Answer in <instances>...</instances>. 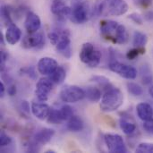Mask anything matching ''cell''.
<instances>
[{
	"label": "cell",
	"instance_id": "6da1fadb",
	"mask_svg": "<svg viewBox=\"0 0 153 153\" xmlns=\"http://www.w3.org/2000/svg\"><path fill=\"white\" fill-rule=\"evenodd\" d=\"M128 8L125 0H97L94 13L99 16H120L125 14Z\"/></svg>",
	"mask_w": 153,
	"mask_h": 153
},
{
	"label": "cell",
	"instance_id": "7a4b0ae2",
	"mask_svg": "<svg viewBox=\"0 0 153 153\" xmlns=\"http://www.w3.org/2000/svg\"><path fill=\"white\" fill-rule=\"evenodd\" d=\"M124 103V94L120 89L111 85L105 89L100 103V109L104 112H113L117 110Z\"/></svg>",
	"mask_w": 153,
	"mask_h": 153
},
{
	"label": "cell",
	"instance_id": "3957f363",
	"mask_svg": "<svg viewBox=\"0 0 153 153\" xmlns=\"http://www.w3.org/2000/svg\"><path fill=\"white\" fill-rule=\"evenodd\" d=\"M81 61L89 67H96L101 60V52L91 43L86 42L82 46L79 54Z\"/></svg>",
	"mask_w": 153,
	"mask_h": 153
},
{
	"label": "cell",
	"instance_id": "277c9868",
	"mask_svg": "<svg viewBox=\"0 0 153 153\" xmlns=\"http://www.w3.org/2000/svg\"><path fill=\"white\" fill-rule=\"evenodd\" d=\"M91 16V9L88 2H79L71 10L69 19L76 24L85 23Z\"/></svg>",
	"mask_w": 153,
	"mask_h": 153
},
{
	"label": "cell",
	"instance_id": "5b68a950",
	"mask_svg": "<svg viewBox=\"0 0 153 153\" xmlns=\"http://www.w3.org/2000/svg\"><path fill=\"white\" fill-rule=\"evenodd\" d=\"M59 97L65 103H75L85 98V91L76 85H65L60 91Z\"/></svg>",
	"mask_w": 153,
	"mask_h": 153
},
{
	"label": "cell",
	"instance_id": "8992f818",
	"mask_svg": "<svg viewBox=\"0 0 153 153\" xmlns=\"http://www.w3.org/2000/svg\"><path fill=\"white\" fill-rule=\"evenodd\" d=\"M104 142L111 153H126L127 148L123 137L117 134H107L104 135Z\"/></svg>",
	"mask_w": 153,
	"mask_h": 153
},
{
	"label": "cell",
	"instance_id": "52a82bcc",
	"mask_svg": "<svg viewBox=\"0 0 153 153\" xmlns=\"http://www.w3.org/2000/svg\"><path fill=\"white\" fill-rule=\"evenodd\" d=\"M109 69L117 74L118 75H120L123 78L128 79V80H134L137 77V70L132 66V65H128L117 61H113L110 62L109 65H108Z\"/></svg>",
	"mask_w": 153,
	"mask_h": 153
},
{
	"label": "cell",
	"instance_id": "ba28073f",
	"mask_svg": "<svg viewBox=\"0 0 153 153\" xmlns=\"http://www.w3.org/2000/svg\"><path fill=\"white\" fill-rule=\"evenodd\" d=\"M119 23L111 20H103L100 22V29L101 36L106 39L113 43L116 42V37L117 33Z\"/></svg>",
	"mask_w": 153,
	"mask_h": 153
},
{
	"label": "cell",
	"instance_id": "9c48e42d",
	"mask_svg": "<svg viewBox=\"0 0 153 153\" xmlns=\"http://www.w3.org/2000/svg\"><path fill=\"white\" fill-rule=\"evenodd\" d=\"M54 82L48 78H41L38 81L35 89V94L39 101H47L48 100L49 93L53 89Z\"/></svg>",
	"mask_w": 153,
	"mask_h": 153
},
{
	"label": "cell",
	"instance_id": "30bf717a",
	"mask_svg": "<svg viewBox=\"0 0 153 153\" xmlns=\"http://www.w3.org/2000/svg\"><path fill=\"white\" fill-rule=\"evenodd\" d=\"M70 44H71V39H70V32L68 31V30H60V39L56 46V50L59 51L65 57L70 58L72 55V49Z\"/></svg>",
	"mask_w": 153,
	"mask_h": 153
},
{
	"label": "cell",
	"instance_id": "8fae6325",
	"mask_svg": "<svg viewBox=\"0 0 153 153\" xmlns=\"http://www.w3.org/2000/svg\"><path fill=\"white\" fill-rule=\"evenodd\" d=\"M45 43V37L43 32L36 31L26 35L22 42V46L24 48H33L43 46Z\"/></svg>",
	"mask_w": 153,
	"mask_h": 153
},
{
	"label": "cell",
	"instance_id": "7c38bea8",
	"mask_svg": "<svg viewBox=\"0 0 153 153\" xmlns=\"http://www.w3.org/2000/svg\"><path fill=\"white\" fill-rule=\"evenodd\" d=\"M57 67H58V64H57L56 60H55L52 57H48V56L40 58L37 65L38 72L40 74L46 75V76L50 75Z\"/></svg>",
	"mask_w": 153,
	"mask_h": 153
},
{
	"label": "cell",
	"instance_id": "4fadbf2b",
	"mask_svg": "<svg viewBox=\"0 0 153 153\" xmlns=\"http://www.w3.org/2000/svg\"><path fill=\"white\" fill-rule=\"evenodd\" d=\"M50 8L52 13L61 20L70 17L72 8L67 6L63 0H53Z\"/></svg>",
	"mask_w": 153,
	"mask_h": 153
},
{
	"label": "cell",
	"instance_id": "5bb4252c",
	"mask_svg": "<svg viewBox=\"0 0 153 153\" xmlns=\"http://www.w3.org/2000/svg\"><path fill=\"white\" fill-rule=\"evenodd\" d=\"M24 27L29 33H33L39 30L41 27V21L39 15L33 12H28L24 21Z\"/></svg>",
	"mask_w": 153,
	"mask_h": 153
},
{
	"label": "cell",
	"instance_id": "9a60e30c",
	"mask_svg": "<svg viewBox=\"0 0 153 153\" xmlns=\"http://www.w3.org/2000/svg\"><path fill=\"white\" fill-rule=\"evenodd\" d=\"M31 112L33 116L39 119V120H45L48 118L49 113H50V108L48 104L41 102H32L31 103Z\"/></svg>",
	"mask_w": 153,
	"mask_h": 153
},
{
	"label": "cell",
	"instance_id": "2e32d148",
	"mask_svg": "<svg viewBox=\"0 0 153 153\" xmlns=\"http://www.w3.org/2000/svg\"><path fill=\"white\" fill-rule=\"evenodd\" d=\"M4 38L8 44L15 45L16 43H18L20 41L21 38H22V30L16 24H14L13 22L7 26V29H6L5 34H4Z\"/></svg>",
	"mask_w": 153,
	"mask_h": 153
},
{
	"label": "cell",
	"instance_id": "e0dca14e",
	"mask_svg": "<svg viewBox=\"0 0 153 153\" xmlns=\"http://www.w3.org/2000/svg\"><path fill=\"white\" fill-rule=\"evenodd\" d=\"M54 135H55V131L53 129L42 128L35 134L33 138H34V142L38 145H44L49 143Z\"/></svg>",
	"mask_w": 153,
	"mask_h": 153
},
{
	"label": "cell",
	"instance_id": "ac0fdd59",
	"mask_svg": "<svg viewBox=\"0 0 153 153\" xmlns=\"http://www.w3.org/2000/svg\"><path fill=\"white\" fill-rule=\"evenodd\" d=\"M136 112L139 118L143 122L153 118V108L149 103L142 102L138 104L136 107Z\"/></svg>",
	"mask_w": 153,
	"mask_h": 153
},
{
	"label": "cell",
	"instance_id": "d6986e66",
	"mask_svg": "<svg viewBox=\"0 0 153 153\" xmlns=\"http://www.w3.org/2000/svg\"><path fill=\"white\" fill-rule=\"evenodd\" d=\"M119 125H120V128L126 135H131L136 131V125L134 121L131 119V117L130 118L126 117H121L119 121Z\"/></svg>",
	"mask_w": 153,
	"mask_h": 153
},
{
	"label": "cell",
	"instance_id": "ffe728a7",
	"mask_svg": "<svg viewBox=\"0 0 153 153\" xmlns=\"http://www.w3.org/2000/svg\"><path fill=\"white\" fill-rule=\"evenodd\" d=\"M66 127L71 132H80L84 128V122L80 117L74 115L68 120Z\"/></svg>",
	"mask_w": 153,
	"mask_h": 153
},
{
	"label": "cell",
	"instance_id": "44dd1931",
	"mask_svg": "<svg viewBox=\"0 0 153 153\" xmlns=\"http://www.w3.org/2000/svg\"><path fill=\"white\" fill-rule=\"evenodd\" d=\"M84 91H85V98L92 103L99 102L102 98L101 91L97 87H88L86 90H84Z\"/></svg>",
	"mask_w": 153,
	"mask_h": 153
},
{
	"label": "cell",
	"instance_id": "7402d4cb",
	"mask_svg": "<svg viewBox=\"0 0 153 153\" xmlns=\"http://www.w3.org/2000/svg\"><path fill=\"white\" fill-rule=\"evenodd\" d=\"M142 82L144 85H150L153 82V74L149 65H143L140 68Z\"/></svg>",
	"mask_w": 153,
	"mask_h": 153
},
{
	"label": "cell",
	"instance_id": "603a6c76",
	"mask_svg": "<svg viewBox=\"0 0 153 153\" xmlns=\"http://www.w3.org/2000/svg\"><path fill=\"white\" fill-rule=\"evenodd\" d=\"M48 77L55 84H60V83H62L65 81V79L66 77V72H65V70L62 66L58 65V67L50 75H48Z\"/></svg>",
	"mask_w": 153,
	"mask_h": 153
},
{
	"label": "cell",
	"instance_id": "cb8c5ba5",
	"mask_svg": "<svg viewBox=\"0 0 153 153\" xmlns=\"http://www.w3.org/2000/svg\"><path fill=\"white\" fill-rule=\"evenodd\" d=\"M148 42V37L145 33L141 31H134V39L133 44L134 47L140 48V47H145V45Z\"/></svg>",
	"mask_w": 153,
	"mask_h": 153
},
{
	"label": "cell",
	"instance_id": "d4e9b609",
	"mask_svg": "<svg viewBox=\"0 0 153 153\" xmlns=\"http://www.w3.org/2000/svg\"><path fill=\"white\" fill-rule=\"evenodd\" d=\"M58 110V114L59 117L61 118V120L64 121H68L73 116H74V110L73 108L69 105H63Z\"/></svg>",
	"mask_w": 153,
	"mask_h": 153
},
{
	"label": "cell",
	"instance_id": "484cf974",
	"mask_svg": "<svg viewBox=\"0 0 153 153\" xmlns=\"http://www.w3.org/2000/svg\"><path fill=\"white\" fill-rule=\"evenodd\" d=\"M1 18L2 21L9 25L11 23H13V20H12V10L9 6L7 5H3L1 7Z\"/></svg>",
	"mask_w": 153,
	"mask_h": 153
},
{
	"label": "cell",
	"instance_id": "4316f807",
	"mask_svg": "<svg viewBox=\"0 0 153 153\" xmlns=\"http://www.w3.org/2000/svg\"><path fill=\"white\" fill-rule=\"evenodd\" d=\"M47 121L48 124H51V125H59L61 124L63 121L61 120L60 117H59V114H58V110L57 109H55V108H51L50 109V113L47 118Z\"/></svg>",
	"mask_w": 153,
	"mask_h": 153
},
{
	"label": "cell",
	"instance_id": "83f0119b",
	"mask_svg": "<svg viewBox=\"0 0 153 153\" xmlns=\"http://www.w3.org/2000/svg\"><path fill=\"white\" fill-rule=\"evenodd\" d=\"M126 85H127L128 92L131 93L132 95H134V96H141V95H143V88L139 84L132 82H127Z\"/></svg>",
	"mask_w": 153,
	"mask_h": 153
},
{
	"label": "cell",
	"instance_id": "f1b7e54d",
	"mask_svg": "<svg viewBox=\"0 0 153 153\" xmlns=\"http://www.w3.org/2000/svg\"><path fill=\"white\" fill-rule=\"evenodd\" d=\"M91 82H96V83H98L100 86H101L102 88H104V90L107 89L108 87H109V86L112 85V84L109 82V80H108L107 77H105V76L94 75V76H92V77L91 78Z\"/></svg>",
	"mask_w": 153,
	"mask_h": 153
},
{
	"label": "cell",
	"instance_id": "f546056e",
	"mask_svg": "<svg viewBox=\"0 0 153 153\" xmlns=\"http://www.w3.org/2000/svg\"><path fill=\"white\" fill-rule=\"evenodd\" d=\"M145 51H146V49H145L144 47H140V48L135 47L134 48L130 49V50L126 53V57H127V59H129V60H134V59H135L139 55H143V54H145Z\"/></svg>",
	"mask_w": 153,
	"mask_h": 153
},
{
	"label": "cell",
	"instance_id": "4dcf8cb0",
	"mask_svg": "<svg viewBox=\"0 0 153 153\" xmlns=\"http://www.w3.org/2000/svg\"><path fill=\"white\" fill-rule=\"evenodd\" d=\"M137 153H153V143H142L136 148Z\"/></svg>",
	"mask_w": 153,
	"mask_h": 153
},
{
	"label": "cell",
	"instance_id": "1f68e13d",
	"mask_svg": "<svg viewBox=\"0 0 153 153\" xmlns=\"http://www.w3.org/2000/svg\"><path fill=\"white\" fill-rule=\"evenodd\" d=\"M48 38H49V40L52 43V45H54L56 47L60 39V30H55L53 31H50L48 33Z\"/></svg>",
	"mask_w": 153,
	"mask_h": 153
},
{
	"label": "cell",
	"instance_id": "d6a6232c",
	"mask_svg": "<svg viewBox=\"0 0 153 153\" xmlns=\"http://www.w3.org/2000/svg\"><path fill=\"white\" fill-rule=\"evenodd\" d=\"M12 143V139L10 136H8L5 133L2 132L0 134V146L1 147H5L8 146Z\"/></svg>",
	"mask_w": 153,
	"mask_h": 153
},
{
	"label": "cell",
	"instance_id": "836d02e7",
	"mask_svg": "<svg viewBox=\"0 0 153 153\" xmlns=\"http://www.w3.org/2000/svg\"><path fill=\"white\" fill-rule=\"evenodd\" d=\"M128 18L130 20H132L134 23L138 24V25H142L143 23V19L142 17V15L138 13H132L128 15Z\"/></svg>",
	"mask_w": 153,
	"mask_h": 153
},
{
	"label": "cell",
	"instance_id": "e575fe53",
	"mask_svg": "<svg viewBox=\"0 0 153 153\" xmlns=\"http://www.w3.org/2000/svg\"><path fill=\"white\" fill-rule=\"evenodd\" d=\"M20 108L21 110L22 111V113L26 114V115H29L30 111L31 110V108H30V104L28 101L26 100H22L21 101V105H20Z\"/></svg>",
	"mask_w": 153,
	"mask_h": 153
},
{
	"label": "cell",
	"instance_id": "d590c367",
	"mask_svg": "<svg viewBox=\"0 0 153 153\" xmlns=\"http://www.w3.org/2000/svg\"><path fill=\"white\" fill-rule=\"evenodd\" d=\"M143 128L144 130L150 134H153V118L151 120H148V121H145L144 124H143Z\"/></svg>",
	"mask_w": 153,
	"mask_h": 153
},
{
	"label": "cell",
	"instance_id": "8d00e7d4",
	"mask_svg": "<svg viewBox=\"0 0 153 153\" xmlns=\"http://www.w3.org/2000/svg\"><path fill=\"white\" fill-rule=\"evenodd\" d=\"M7 54L5 53V51H1L0 53V59H1V70L4 71V65H5V62L7 60Z\"/></svg>",
	"mask_w": 153,
	"mask_h": 153
},
{
	"label": "cell",
	"instance_id": "74e56055",
	"mask_svg": "<svg viewBox=\"0 0 153 153\" xmlns=\"http://www.w3.org/2000/svg\"><path fill=\"white\" fill-rule=\"evenodd\" d=\"M140 6L143 8H148L152 4L153 0H137Z\"/></svg>",
	"mask_w": 153,
	"mask_h": 153
},
{
	"label": "cell",
	"instance_id": "f35d334b",
	"mask_svg": "<svg viewBox=\"0 0 153 153\" xmlns=\"http://www.w3.org/2000/svg\"><path fill=\"white\" fill-rule=\"evenodd\" d=\"M16 86L14 84H10L7 88V93L9 96H14L16 94Z\"/></svg>",
	"mask_w": 153,
	"mask_h": 153
},
{
	"label": "cell",
	"instance_id": "ab89813d",
	"mask_svg": "<svg viewBox=\"0 0 153 153\" xmlns=\"http://www.w3.org/2000/svg\"><path fill=\"white\" fill-rule=\"evenodd\" d=\"M25 71H26V74L30 78H32V79H35L36 78V73H35V68L34 67H29Z\"/></svg>",
	"mask_w": 153,
	"mask_h": 153
},
{
	"label": "cell",
	"instance_id": "60d3db41",
	"mask_svg": "<svg viewBox=\"0 0 153 153\" xmlns=\"http://www.w3.org/2000/svg\"><path fill=\"white\" fill-rule=\"evenodd\" d=\"M144 18L147 20V21H152L153 20V12H148V13H145V15H144Z\"/></svg>",
	"mask_w": 153,
	"mask_h": 153
},
{
	"label": "cell",
	"instance_id": "b9f144b4",
	"mask_svg": "<svg viewBox=\"0 0 153 153\" xmlns=\"http://www.w3.org/2000/svg\"><path fill=\"white\" fill-rule=\"evenodd\" d=\"M5 91V87H4V83L0 82V96L3 97Z\"/></svg>",
	"mask_w": 153,
	"mask_h": 153
},
{
	"label": "cell",
	"instance_id": "7bdbcfd3",
	"mask_svg": "<svg viewBox=\"0 0 153 153\" xmlns=\"http://www.w3.org/2000/svg\"><path fill=\"white\" fill-rule=\"evenodd\" d=\"M149 94L151 95L152 98H153V82L149 86Z\"/></svg>",
	"mask_w": 153,
	"mask_h": 153
}]
</instances>
